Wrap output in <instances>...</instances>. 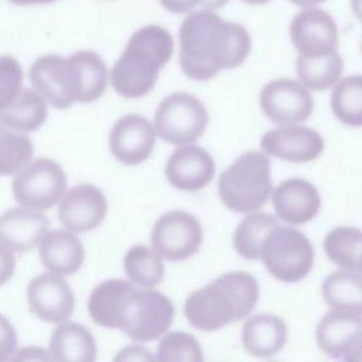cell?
Masks as SVG:
<instances>
[{"label": "cell", "instance_id": "obj_17", "mask_svg": "<svg viewBox=\"0 0 362 362\" xmlns=\"http://www.w3.org/2000/svg\"><path fill=\"white\" fill-rule=\"evenodd\" d=\"M214 174L215 161L212 156L194 144L178 146L165 164L168 182L180 191H199L212 181Z\"/></svg>", "mask_w": 362, "mask_h": 362}, {"label": "cell", "instance_id": "obj_38", "mask_svg": "<svg viewBox=\"0 0 362 362\" xmlns=\"http://www.w3.org/2000/svg\"><path fill=\"white\" fill-rule=\"evenodd\" d=\"M154 356L148 352V349L141 346H126L116 356L115 361H153Z\"/></svg>", "mask_w": 362, "mask_h": 362}, {"label": "cell", "instance_id": "obj_42", "mask_svg": "<svg viewBox=\"0 0 362 362\" xmlns=\"http://www.w3.org/2000/svg\"><path fill=\"white\" fill-rule=\"evenodd\" d=\"M291 4L298 6V7H314L317 4H321L327 0H288Z\"/></svg>", "mask_w": 362, "mask_h": 362}, {"label": "cell", "instance_id": "obj_33", "mask_svg": "<svg viewBox=\"0 0 362 362\" xmlns=\"http://www.w3.org/2000/svg\"><path fill=\"white\" fill-rule=\"evenodd\" d=\"M156 358L161 362H202L204 352L194 335L174 331L163 337Z\"/></svg>", "mask_w": 362, "mask_h": 362}, {"label": "cell", "instance_id": "obj_29", "mask_svg": "<svg viewBox=\"0 0 362 362\" xmlns=\"http://www.w3.org/2000/svg\"><path fill=\"white\" fill-rule=\"evenodd\" d=\"M324 252L331 263L342 270L358 272L362 253V230L354 226H337L324 240Z\"/></svg>", "mask_w": 362, "mask_h": 362}, {"label": "cell", "instance_id": "obj_2", "mask_svg": "<svg viewBox=\"0 0 362 362\" xmlns=\"http://www.w3.org/2000/svg\"><path fill=\"white\" fill-rule=\"evenodd\" d=\"M30 81L51 106L68 109L75 102H95L105 93L107 68L102 57L89 49L69 57L49 54L34 61Z\"/></svg>", "mask_w": 362, "mask_h": 362}, {"label": "cell", "instance_id": "obj_20", "mask_svg": "<svg viewBox=\"0 0 362 362\" xmlns=\"http://www.w3.org/2000/svg\"><path fill=\"white\" fill-rule=\"evenodd\" d=\"M49 221L42 211L17 206L0 215V240L17 252L37 247L48 230Z\"/></svg>", "mask_w": 362, "mask_h": 362}, {"label": "cell", "instance_id": "obj_16", "mask_svg": "<svg viewBox=\"0 0 362 362\" xmlns=\"http://www.w3.org/2000/svg\"><path fill=\"white\" fill-rule=\"evenodd\" d=\"M106 212L107 201L102 189L92 184H81L64 195L58 208V219L65 229L83 233L98 228Z\"/></svg>", "mask_w": 362, "mask_h": 362}, {"label": "cell", "instance_id": "obj_41", "mask_svg": "<svg viewBox=\"0 0 362 362\" xmlns=\"http://www.w3.org/2000/svg\"><path fill=\"white\" fill-rule=\"evenodd\" d=\"M16 6H38V4H51L58 0H8Z\"/></svg>", "mask_w": 362, "mask_h": 362}, {"label": "cell", "instance_id": "obj_24", "mask_svg": "<svg viewBox=\"0 0 362 362\" xmlns=\"http://www.w3.org/2000/svg\"><path fill=\"white\" fill-rule=\"evenodd\" d=\"M47 117V100L35 89H23L7 109L0 110V123L21 133L38 130Z\"/></svg>", "mask_w": 362, "mask_h": 362}, {"label": "cell", "instance_id": "obj_4", "mask_svg": "<svg viewBox=\"0 0 362 362\" xmlns=\"http://www.w3.org/2000/svg\"><path fill=\"white\" fill-rule=\"evenodd\" d=\"M173 52L174 40L167 28L157 24L139 28L112 68L110 81L115 90L126 99L147 95Z\"/></svg>", "mask_w": 362, "mask_h": 362}, {"label": "cell", "instance_id": "obj_21", "mask_svg": "<svg viewBox=\"0 0 362 362\" xmlns=\"http://www.w3.org/2000/svg\"><path fill=\"white\" fill-rule=\"evenodd\" d=\"M40 260L52 273L59 276L74 274L83 264V245L68 229L47 230L40 242Z\"/></svg>", "mask_w": 362, "mask_h": 362}, {"label": "cell", "instance_id": "obj_39", "mask_svg": "<svg viewBox=\"0 0 362 362\" xmlns=\"http://www.w3.org/2000/svg\"><path fill=\"white\" fill-rule=\"evenodd\" d=\"M14 361H51L49 352H45L37 346H27L13 356Z\"/></svg>", "mask_w": 362, "mask_h": 362}, {"label": "cell", "instance_id": "obj_46", "mask_svg": "<svg viewBox=\"0 0 362 362\" xmlns=\"http://www.w3.org/2000/svg\"><path fill=\"white\" fill-rule=\"evenodd\" d=\"M361 51H362V42H361Z\"/></svg>", "mask_w": 362, "mask_h": 362}, {"label": "cell", "instance_id": "obj_15", "mask_svg": "<svg viewBox=\"0 0 362 362\" xmlns=\"http://www.w3.org/2000/svg\"><path fill=\"white\" fill-rule=\"evenodd\" d=\"M260 146L266 154L283 161L308 163L324 151V139L310 127L287 123L264 133Z\"/></svg>", "mask_w": 362, "mask_h": 362}, {"label": "cell", "instance_id": "obj_3", "mask_svg": "<svg viewBox=\"0 0 362 362\" xmlns=\"http://www.w3.org/2000/svg\"><path fill=\"white\" fill-rule=\"evenodd\" d=\"M257 300L256 279L246 272H229L192 291L184 303V314L192 327L211 332L247 317Z\"/></svg>", "mask_w": 362, "mask_h": 362}, {"label": "cell", "instance_id": "obj_27", "mask_svg": "<svg viewBox=\"0 0 362 362\" xmlns=\"http://www.w3.org/2000/svg\"><path fill=\"white\" fill-rule=\"evenodd\" d=\"M133 286V283L122 279H110L98 284L88 300V313L93 322L100 327L115 328L122 298Z\"/></svg>", "mask_w": 362, "mask_h": 362}, {"label": "cell", "instance_id": "obj_1", "mask_svg": "<svg viewBox=\"0 0 362 362\" xmlns=\"http://www.w3.org/2000/svg\"><path fill=\"white\" fill-rule=\"evenodd\" d=\"M178 40L181 69L195 81H208L222 69L239 66L252 48L250 34L243 25L225 21L209 8L187 14Z\"/></svg>", "mask_w": 362, "mask_h": 362}, {"label": "cell", "instance_id": "obj_5", "mask_svg": "<svg viewBox=\"0 0 362 362\" xmlns=\"http://www.w3.org/2000/svg\"><path fill=\"white\" fill-rule=\"evenodd\" d=\"M272 164L262 151L240 154L219 177L218 192L222 204L235 212L260 209L272 192Z\"/></svg>", "mask_w": 362, "mask_h": 362}, {"label": "cell", "instance_id": "obj_44", "mask_svg": "<svg viewBox=\"0 0 362 362\" xmlns=\"http://www.w3.org/2000/svg\"><path fill=\"white\" fill-rule=\"evenodd\" d=\"M242 1H245V3H247V4H252V6H260V4L269 3L270 0H242Z\"/></svg>", "mask_w": 362, "mask_h": 362}, {"label": "cell", "instance_id": "obj_7", "mask_svg": "<svg viewBox=\"0 0 362 362\" xmlns=\"http://www.w3.org/2000/svg\"><path fill=\"white\" fill-rule=\"evenodd\" d=\"M260 259L274 279L296 283L311 272L314 247L303 232L277 225L267 233L260 249Z\"/></svg>", "mask_w": 362, "mask_h": 362}, {"label": "cell", "instance_id": "obj_32", "mask_svg": "<svg viewBox=\"0 0 362 362\" xmlns=\"http://www.w3.org/2000/svg\"><path fill=\"white\" fill-rule=\"evenodd\" d=\"M33 156V141L24 133L0 123V175L16 174Z\"/></svg>", "mask_w": 362, "mask_h": 362}, {"label": "cell", "instance_id": "obj_22", "mask_svg": "<svg viewBox=\"0 0 362 362\" xmlns=\"http://www.w3.org/2000/svg\"><path fill=\"white\" fill-rule=\"evenodd\" d=\"M240 338L247 354L256 358H272L284 346L287 327L277 315L257 314L243 324Z\"/></svg>", "mask_w": 362, "mask_h": 362}, {"label": "cell", "instance_id": "obj_36", "mask_svg": "<svg viewBox=\"0 0 362 362\" xmlns=\"http://www.w3.org/2000/svg\"><path fill=\"white\" fill-rule=\"evenodd\" d=\"M17 351V334L13 324L0 314V362L13 359Z\"/></svg>", "mask_w": 362, "mask_h": 362}, {"label": "cell", "instance_id": "obj_18", "mask_svg": "<svg viewBox=\"0 0 362 362\" xmlns=\"http://www.w3.org/2000/svg\"><path fill=\"white\" fill-rule=\"evenodd\" d=\"M272 204L280 219L290 225H303L318 215L321 197L310 181L288 178L272 191Z\"/></svg>", "mask_w": 362, "mask_h": 362}, {"label": "cell", "instance_id": "obj_11", "mask_svg": "<svg viewBox=\"0 0 362 362\" xmlns=\"http://www.w3.org/2000/svg\"><path fill=\"white\" fill-rule=\"evenodd\" d=\"M259 102L263 115L277 124L301 123L310 117L314 107L308 89L287 78L266 83L260 90Z\"/></svg>", "mask_w": 362, "mask_h": 362}, {"label": "cell", "instance_id": "obj_10", "mask_svg": "<svg viewBox=\"0 0 362 362\" xmlns=\"http://www.w3.org/2000/svg\"><path fill=\"white\" fill-rule=\"evenodd\" d=\"M204 233L199 221L187 211L161 215L151 230V246L165 260L181 262L195 255Z\"/></svg>", "mask_w": 362, "mask_h": 362}, {"label": "cell", "instance_id": "obj_45", "mask_svg": "<svg viewBox=\"0 0 362 362\" xmlns=\"http://www.w3.org/2000/svg\"><path fill=\"white\" fill-rule=\"evenodd\" d=\"M358 272L361 273V277H362V253H361V257H359V263H358Z\"/></svg>", "mask_w": 362, "mask_h": 362}, {"label": "cell", "instance_id": "obj_6", "mask_svg": "<svg viewBox=\"0 0 362 362\" xmlns=\"http://www.w3.org/2000/svg\"><path fill=\"white\" fill-rule=\"evenodd\" d=\"M173 301L153 287L136 288L124 294L119 305L115 328L123 331L130 339L150 342L158 339L174 320Z\"/></svg>", "mask_w": 362, "mask_h": 362}, {"label": "cell", "instance_id": "obj_8", "mask_svg": "<svg viewBox=\"0 0 362 362\" xmlns=\"http://www.w3.org/2000/svg\"><path fill=\"white\" fill-rule=\"evenodd\" d=\"M208 120V110L197 96L175 92L160 102L154 113V129L160 139L178 147L197 141Z\"/></svg>", "mask_w": 362, "mask_h": 362}, {"label": "cell", "instance_id": "obj_35", "mask_svg": "<svg viewBox=\"0 0 362 362\" xmlns=\"http://www.w3.org/2000/svg\"><path fill=\"white\" fill-rule=\"evenodd\" d=\"M158 1L170 13L185 14L199 4L204 6L205 8L216 10L226 6L229 0H158Z\"/></svg>", "mask_w": 362, "mask_h": 362}, {"label": "cell", "instance_id": "obj_28", "mask_svg": "<svg viewBox=\"0 0 362 362\" xmlns=\"http://www.w3.org/2000/svg\"><path fill=\"white\" fill-rule=\"evenodd\" d=\"M277 218L266 212H250L238 225L233 233L236 253L247 260L260 259V249L267 233L277 226Z\"/></svg>", "mask_w": 362, "mask_h": 362}, {"label": "cell", "instance_id": "obj_25", "mask_svg": "<svg viewBox=\"0 0 362 362\" xmlns=\"http://www.w3.org/2000/svg\"><path fill=\"white\" fill-rule=\"evenodd\" d=\"M344 61L337 49L317 57L298 55L296 59V72L300 82L315 92L334 86L339 81Z\"/></svg>", "mask_w": 362, "mask_h": 362}, {"label": "cell", "instance_id": "obj_30", "mask_svg": "<svg viewBox=\"0 0 362 362\" xmlns=\"http://www.w3.org/2000/svg\"><path fill=\"white\" fill-rule=\"evenodd\" d=\"M163 257L146 245H136L127 250L123 267L132 283L140 287H156L164 279Z\"/></svg>", "mask_w": 362, "mask_h": 362}, {"label": "cell", "instance_id": "obj_26", "mask_svg": "<svg viewBox=\"0 0 362 362\" xmlns=\"http://www.w3.org/2000/svg\"><path fill=\"white\" fill-rule=\"evenodd\" d=\"M321 293L332 310L362 314V277L355 272L338 270L331 273L324 280Z\"/></svg>", "mask_w": 362, "mask_h": 362}, {"label": "cell", "instance_id": "obj_31", "mask_svg": "<svg viewBox=\"0 0 362 362\" xmlns=\"http://www.w3.org/2000/svg\"><path fill=\"white\" fill-rule=\"evenodd\" d=\"M334 116L349 127H362V75L341 79L331 93Z\"/></svg>", "mask_w": 362, "mask_h": 362}, {"label": "cell", "instance_id": "obj_34", "mask_svg": "<svg viewBox=\"0 0 362 362\" xmlns=\"http://www.w3.org/2000/svg\"><path fill=\"white\" fill-rule=\"evenodd\" d=\"M23 69L11 55L0 57V110L7 109L23 92Z\"/></svg>", "mask_w": 362, "mask_h": 362}, {"label": "cell", "instance_id": "obj_40", "mask_svg": "<svg viewBox=\"0 0 362 362\" xmlns=\"http://www.w3.org/2000/svg\"><path fill=\"white\" fill-rule=\"evenodd\" d=\"M344 359L349 362H362V339L344 356Z\"/></svg>", "mask_w": 362, "mask_h": 362}, {"label": "cell", "instance_id": "obj_43", "mask_svg": "<svg viewBox=\"0 0 362 362\" xmlns=\"http://www.w3.org/2000/svg\"><path fill=\"white\" fill-rule=\"evenodd\" d=\"M351 8L356 18L362 23V0H351Z\"/></svg>", "mask_w": 362, "mask_h": 362}, {"label": "cell", "instance_id": "obj_23", "mask_svg": "<svg viewBox=\"0 0 362 362\" xmlns=\"http://www.w3.org/2000/svg\"><path fill=\"white\" fill-rule=\"evenodd\" d=\"M51 359L59 362H93L98 346L88 328L76 322H61L49 338Z\"/></svg>", "mask_w": 362, "mask_h": 362}, {"label": "cell", "instance_id": "obj_19", "mask_svg": "<svg viewBox=\"0 0 362 362\" xmlns=\"http://www.w3.org/2000/svg\"><path fill=\"white\" fill-rule=\"evenodd\" d=\"M315 339L320 349L332 358H344L362 339V315L332 310L317 325Z\"/></svg>", "mask_w": 362, "mask_h": 362}, {"label": "cell", "instance_id": "obj_13", "mask_svg": "<svg viewBox=\"0 0 362 362\" xmlns=\"http://www.w3.org/2000/svg\"><path fill=\"white\" fill-rule=\"evenodd\" d=\"M27 301L33 314L47 324L69 320L75 308V297L68 283L57 273H42L27 287Z\"/></svg>", "mask_w": 362, "mask_h": 362}, {"label": "cell", "instance_id": "obj_14", "mask_svg": "<svg viewBox=\"0 0 362 362\" xmlns=\"http://www.w3.org/2000/svg\"><path fill=\"white\" fill-rule=\"evenodd\" d=\"M156 137V129L147 119L129 113L117 119L110 129L109 148L117 161L126 165H137L153 153Z\"/></svg>", "mask_w": 362, "mask_h": 362}, {"label": "cell", "instance_id": "obj_12", "mask_svg": "<svg viewBox=\"0 0 362 362\" xmlns=\"http://www.w3.org/2000/svg\"><path fill=\"white\" fill-rule=\"evenodd\" d=\"M288 34L298 55H324L338 47V27L334 17L317 7H305L297 13L290 23Z\"/></svg>", "mask_w": 362, "mask_h": 362}, {"label": "cell", "instance_id": "obj_37", "mask_svg": "<svg viewBox=\"0 0 362 362\" xmlns=\"http://www.w3.org/2000/svg\"><path fill=\"white\" fill-rule=\"evenodd\" d=\"M16 269V256L13 249L0 240V286L7 283Z\"/></svg>", "mask_w": 362, "mask_h": 362}, {"label": "cell", "instance_id": "obj_9", "mask_svg": "<svg viewBox=\"0 0 362 362\" xmlns=\"http://www.w3.org/2000/svg\"><path fill=\"white\" fill-rule=\"evenodd\" d=\"M11 191L21 206L45 211L64 197L66 175L58 163L41 157L27 163L16 173Z\"/></svg>", "mask_w": 362, "mask_h": 362}]
</instances>
